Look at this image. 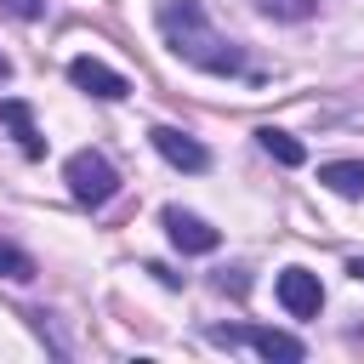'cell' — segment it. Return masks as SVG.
Masks as SVG:
<instances>
[{"mask_svg":"<svg viewBox=\"0 0 364 364\" xmlns=\"http://www.w3.org/2000/svg\"><path fill=\"white\" fill-rule=\"evenodd\" d=\"M40 6H46V0H0V11H6V17H23V23L40 17Z\"/></svg>","mask_w":364,"mask_h":364,"instance_id":"cell-13","label":"cell"},{"mask_svg":"<svg viewBox=\"0 0 364 364\" xmlns=\"http://www.w3.org/2000/svg\"><path fill=\"white\" fill-rule=\"evenodd\" d=\"M148 142L159 148V159H165V165H176V171H188V176L210 171V148H205V142H193V136H188V131H176V125H154V131H148Z\"/></svg>","mask_w":364,"mask_h":364,"instance_id":"cell-5","label":"cell"},{"mask_svg":"<svg viewBox=\"0 0 364 364\" xmlns=\"http://www.w3.org/2000/svg\"><path fill=\"white\" fill-rule=\"evenodd\" d=\"M154 23H159V40L171 46V57H182L188 68H205V74H245V51L205 17L199 0H159Z\"/></svg>","mask_w":364,"mask_h":364,"instance_id":"cell-1","label":"cell"},{"mask_svg":"<svg viewBox=\"0 0 364 364\" xmlns=\"http://www.w3.org/2000/svg\"><path fill=\"white\" fill-rule=\"evenodd\" d=\"M210 341H222V347H256L262 358H279V364H301V358H307V347H301L296 336H284V330H262V324L210 330Z\"/></svg>","mask_w":364,"mask_h":364,"instance_id":"cell-3","label":"cell"},{"mask_svg":"<svg viewBox=\"0 0 364 364\" xmlns=\"http://www.w3.org/2000/svg\"><path fill=\"white\" fill-rule=\"evenodd\" d=\"M40 267H34V256L28 250H17V245H6L0 239V279H17V284H28Z\"/></svg>","mask_w":364,"mask_h":364,"instance_id":"cell-11","label":"cell"},{"mask_svg":"<svg viewBox=\"0 0 364 364\" xmlns=\"http://www.w3.org/2000/svg\"><path fill=\"white\" fill-rule=\"evenodd\" d=\"M273 296H279V307H284L290 318H313V313L324 307V284H318V273H307V267H284V273L273 279Z\"/></svg>","mask_w":364,"mask_h":364,"instance_id":"cell-4","label":"cell"},{"mask_svg":"<svg viewBox=\"0 0 364 364\" xmlns=\"http://www.w3.org/2000/svg\"><path fill=\"white\" fill-rule=\"evenodd\" d=\"M313 6H318V0H256V11L273 17V23H307Z\"/></svg>","mask_w":364,"mask_h":364,"instance_id":"cell-12","label":"cell"},{"mask_svg":"<svg viewBox=\"0 0 364 364\" xmlns=\"http://www.w3.org/2000/svg\"><path fill=\"white\" fill-rule=\"evenodd\" d=\"M0 125L17 136V148H23L28 159H40V154H46V142H40L34 114H28V102H23V97H0Z\"/></svg>","mask_w":364,"mask_h":364,"instance_id":"cell-8","label":"cell"},{"mask_svg":"<svg viewBox=\"0 0 364 364\" xmlns=\"http://www.w3.org/2000/svg\"><path fill=\"white\" fill-rule=\"evenodd\" d=\"M165 233H171V245L182 250V256H210L216 245H222V233L205 222V216H193V210H176V205H165Z\"/></svg>","mask_w":364,"mask_h":364,"instance_id":"cell-6","label":"cell"},{"mask_svg":"<svg viewBox=\"0 0 364 364\" xmlns=\"http://www.w3.org/2000/svg\"><path fill=\"white\" fill-rule=\"evenodd\" d=\"M6 80H11V57L0 51V85H6Z\"/></svg>","mask_w":364,"mask_h":364,"instance_id":"cell-14","label":"cell"},{"mask_svg":"<svg viewBox=\"0 0 364 364\" xmlns=\"http://www.w3.org/2000/svg\"><path fill=\"white\" fill-rule=\"evenodd\" d=\"M63 176H68V193H74L80 205H91V210H102V205L119 193V171H114V165H108V154H97V148L68 154Z\"/></svg>","mask_w":364,"mask_h":364,"instance_id":"cell-2","label":"cell"},{"mask_svg":"<svg viewBox=\"0 0 364 364\" xmlns=\"http://www.w3.org/2000/svg\"><path fill=\"white\" fill-rule=\"evenodd\" d=\"M318 182L330 193H341V199H364V159H324Z\"/></svg>","mask_w":364,"mask_h":364,"instance_id":"cell-9","label":"cell"},{"mask_svg":"<svg viewBox=\"0 0 364 364\" xmlns=\"http://www.w3.org/2000/svg\"><path fill=\"white\" fill-rule=\"evenodd\" d=\"M256 142H262V154H273V159H279V165H290V171H296V165H307V148H301L290 131L262 125V131H256Z\"/></svg>","mask_w":364,"mask_h":364,"instance_id":"cell-10","label":"cell"},{"mask_svg":"<svg viewBox=\"0 0 364 364\" xmlns=\"http://www.w3.org/2000/svg\"><path fill=\"white\" fill-rule=\"evenodd\" d=\"M347 273H353V279H364V256H353V262H347Z\"/></svg>","mask_w":364,"mask_h":364,"instance_id":"cell-15","label":"cell"},{"mask_svg":"<svg viewBox=\"0 0 364 364\" xmlns=\"http://www.w3.org/2000/svg\"><path fill=\"white\" fill-rule=\"evenodd\" d=\"M68 80H74L85 97H97V102H119V97L131 91L125 74L108 68V63H97V57H74V63H68Z\"/></svg>","mask_w":364,"mask_h":364,"instance_id":"cell-7","label":"cell"}]
</instances>
